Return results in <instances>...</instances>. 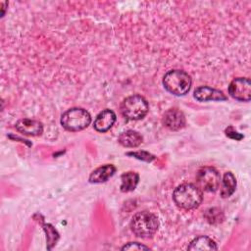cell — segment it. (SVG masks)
Segmentation results:
<instances>
[{
	"label": "cell",
	"mask_w": 251,
	"mask_h": 251,
	"mask_svg": "<svg viewBox=\"0 0 251 251\" xmlns=\"http://www.w3.org/2000/svg\"><path fill=\"white\" fill-rule=\"evenodd\" d=\"M173 199L178 208L192 210L201 204L203 200V192L194 183H182L175 188Z\"/></svg>",
	"instance_id": "obj_1"
},
{
	"label": "cell",
	"mask_w": 251,
	"mask_h": 251,
	"mask_svg": "<svg viewBox=\"0 0 251 251\" xmlns=\"http://www.w3.org/2000/svg\"><path fill=\"white\" fill-rule=\"evenodd\" d=\"M192 84L191 76L182 70H171L163 77L165 89L173 95L182 96L189 92Z\"/></svg>",
	"instance_id": "obj_2"
},
{
	"label": "cell",
	"mask_w": 251,
	"mask_h": 251,
	"mask_svg": "<svg viewBox=\"0 0 251 251\" xmlns=\"http://www.w3.org/2000/svg\"><path fill=\"white\" fill-rule=\"evenodd\" d=\"M131 231L138 237H152L159 227L158 218L151 212L141 211L136 213L129 224Z\"/></svg>",
	"instance_id": "obj_3"
},
{
	"label": "cell",
	"mask_w": 251,
	"mask_h": 251,
	"mask_svg": "<svg viewBox=\"0 0 251 251\" xmlns=\"http://www.w3.org/2000/svg\"><path fill=\"white\" fill-rule=\"evenodd\" d=\"M149 105L147 100L139 94L126 97L120 105V111L123 117L130 121L143 119L147 115Z\"/></svg>",
	"instance_id": "obj_4"
},
{
	"label": "cell",
	"mask_w": 251,
	"mask_h": 251,
	"mask_svg": "<svg viewBox=\"0 0 251 251\" xmlns=\"http://www.w3.org/2000/svg\"><path fill=\"white\" fill-rule=\"evenodd\" d=\"M62 126L69 131H79L86 128L91 123V116L83 108H71L61 116Z\"/></svg>",
	"instance_id": "obj_5"
},
{
	"label": "cell",
	"mask_w": 251,
	"mask_h": 251,
	"mask_svg": "<svg viewBox=\"0 0 251 251\" xmlns=\"http://www.w3.org/2000/svg\"><path fill=\"white\" fill-rule=\"evenodd\" d=\"M197 186L202 191L215 192L221 183V175L213 167H203L196 173Z\"/></svg>",
	"instance_id": "obj_6"
},
{
	"label": "cell",
	"mask_w": 251,
	"mask_h": 251,
	"mask_svg": "<svg viewBox=\"0 0 251 251\" xmlns=\"http://www.w3.org/2000/svg\"><path fill=\"white\" fill-rule=\"evenodd\" d=\"M229 95L240 102H248L251 99V82L248 77H236L228 85Z\"/></svg>",
	"instance_id": "obj_7"
},
{
	"label": "cell",
	"mask_w": 251,
	"mask_h": 251,
	"mask_svg": "<svg viewBox=\"0 0 251 251\" xmlns=\"http://www.w3.org/2000/svg\"><path fill=\"white\" fill-rule=\"evenodd\" d=\"M185 123L184 114L177 108H171L163 115V124L170 130H179L185 126Z\"/></svg>",
	"instance_id": "obj_8"
},
{
	"label": "cell",
	"mask_w": 251,
	"mask_h": 251,
	"mask_svg": "<svg viewBox=\"0 0 251 251\" xmlns=\"http://www.w3.org/2000/svg\"><path fill=\"white\" fill-rule=\"evenodd\" d=\"M193 96L199 102L226 101L227 99V97L222 90H219L207 85H202L197 87L194 90Z\"/></svg>",
	"instance_id": "obj_9"
},
{
	"label": "cell",
	"mask_w": 251,
	"mask_h": 251,
	"mask_svg": "<svg viewBox=\"0 0 251 251\" xmlns=\"http://www.w3.org/2000/svg\"><path fill=\"white\" fill-rule=\"evenodd\" d=\"M15 127L19 132L25 135H31V136L40 135L43 131V125L41 122L37 120L27 119V118L19 120L16 123Z\"/></svg>",
	"instance_id": "obj_10"
},
{
	"label": "cell",
	"mask_w": 251,
	"mask_h": 251,
	"mask_svg": "<svg viewBox=\"0 0 251 251\" xmlns=\"http://www.w3.org/2000/svg\"><path fill=\"white\" fill-rule=\"evenodd\" d=\"M116 120V114L110 109H105L100 112L95 118L93 127L99 132H106L114 126Z\"/></svg>",
	"instance_id": "obj_11"
},
{
	"label": "cell",
	"mask_w": 251,
	"mask_h": 251,
	"mask_svg": "<svg viewBox=\"0 0 251 251\" xmlns=\"http://www.w3.org/2000/svg\"><path fill=\"white\" fill-rule=\"evenodd\" d=\"M116 167L112 164L101 166L94 170L89 176V182L91 183H102L107 181L116 173Z\"/></svg>",
	"instance_id": "obj_12"
},
{
	"label": "cell",
	"mask_w": 251,
	"mask_h": 251,
	"mask_svg": "<svg viewBox=\"0 0 251 251\" xmlns=\"http://www.w3.org/2000/svg\"><path fill=\"white\" fill-rule=\"evenodd\" d=\"M143 137L142 135L132 129H127L126 131H123L118 136V142L124 146L128 148H134L139 146L142 143Z\"/></svg>",
	"instance_id": "obj_13"
},
{
	"label": "cell",
	"mask_w": 251,
	"mask_h": 251,
	"mask_svg": "<svg viewBox=\"0 0 251 251\" xmlns=\"http://www.w3.org/2000/svg\"><path fill=\"white\" fill-rule=\"evenodd\" d=\"M217 249H218V246L216 242L212 238L205 235H201L194 238L187 247V250H191V251L217 250Z\"/></svg>",
	"instance_id": "obj_14"
},
{
	"label": "cell",
	"mask_w": 251,
	"mask_h": 251,
	"mask_svg": "<svg viewBox=\"0 0 251 251\" xmlns=\"http://www.w3.org/2000/svg\"><path fill=\"white\" fill-rule=\"evenodd\" d=\"M121 191L130 192L133 191L139 181V175L135 172H126L121 176Z\"/></svg>",
	"instance_id": "obj_15"
},
{
	"label": "cell",
	"mask_w": 251,
	"mask_h": 251,
	"mask_svg": "<svg viewBox=\"0 0 251 251\" xmlns=\"http://www.w3.org/2000/svg\"><path fill=\"white\" fill-rule=\"evenodd\" d=\"M236 188V178L231 172H226L222 180L221 195L223 198H227L233 194Z\"/></svg>",
	"instance_id": "obj_16"
},
{
	"label": "cell",
	"mask_w": 251,
	"mask_h": 251,
	"mask_svg": "<svg viewBox=\"0 0 251 251\" xmlns=\"http://www.w3.org/2000/svg\"><path fill=\"white\" fill-rule=\"evenodd\" d=\"M204 219L210 225H219L224 222L225 214L222 209H220L218 207H212L205 211Z\"/></svg>",
	"instance_id": "obj_17"
},
{
	"label": "cell",
	"mask_w": 251,
	"mask_h": 251,
	"mask_svg": "<svg viewBox=\"0 0 251 251\" xmlns=\"http://www.w3.org/2000/svg\"><path fill=\"white\" fill-rule=\"evenodd\" d=\"M44 230L46 231V237H47V242H48V249H51L57 242L59 238V234L57 230L49 224L43 226Z\"/></svg>",
	"instance_id": "obj_18"
},
{
	"label": "cell",
	"mask_w": 251,
	"mask_h": 251,
	"mask_svg": "<svg viewBox=\"0 0 251 251\" xmlns=\"http://www.w3.org/2000/svg\"><path fill=\"white\" fill-rule=\"evenodd\" d=\"M126 155L128 156H132L138 160L144 161V162H152L155 159V156L152 155L151 153L147 152V151H136V152H127Z\"/></svg>",
	"instance_id": "obj_19"
},
{
	"label": "cell",
	"mask_w": 251,
	"mask_h": 251,
	"mask_svg": "<svg viewBox=\"0 0 251 251\" xmlns=\"http://www.w3.org/2000/svg\"><path fill=\"white\" fill-rule=\"evenodd\" d=\"M122 250H149V247L139 242H128L122 247Z\"/></svg>",
	"instance_id": "obj_20"
},
{
	"label": "cell",
	"mask_w": 251,
	"mask_h": 251,
	"mask_svg": "<svg viewBox=\"0 0 251 251\" xmlns=\"http://www.w3.org/2000/svg\"><path fill=\"white\" fill-rule=\"evenodd\" d=\"M225 132H226V135L227 136V137H229V138H231V139H235V140H241L243 137H244V135L243 134H241V133H239V132H237L231 126H227L226 128V130H225Z\"/></svg>",
	"instance_id": "obj_21"
}]
</instances>
